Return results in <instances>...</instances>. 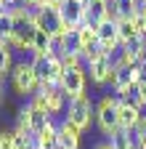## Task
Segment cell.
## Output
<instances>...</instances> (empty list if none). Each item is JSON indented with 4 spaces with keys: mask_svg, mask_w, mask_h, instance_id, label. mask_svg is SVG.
Segmentation results:
<instances>
[{
    "mask_svg": "<svg viewBox=\"0 0 146 149\" xmlns=\"http://www.w3.org/2000/svg\"><path fill=\"white\" fill-rule=\"evenodd\" d=\"M77 3H88V0H77Z\"/></svg>",
    "mask_w": 146,
    "mask_h": 149,
    "instance_id": "cell-32",
    "label": "cell"
},
{
    "mask_svg": "<svg viewBox=\"0 0 146 149\" xmlns=\"http://www.w3.org/2000/svg\"><path fill=\"white\" fill-rule=\"evenodd\" d=\"M32 69L40 80V88H53V85H61V77H64V64L56 56H32Z\"/></svg>",
    "mask_w": 146,
    "mask_h": 149,
    "instance_id": "cell-3",
    "label": "cell"
},
{
    "mask_svg": "<svg viewBox=\"0 0 146 149\" xmlns=\"http://www.w3.org/2000/svg\"><path fill=\"white\" fill-rule=\"evenodd\" d=\"M133 133H136V146L138 149H146V117L141 120V125L133 130Z\"/></svg>",
    "mask_w": 146,
    "mask_h": 149,
    "instance_id": "cell-25",
    "label": "cell"
},
{
    "mask_svg": "<svg viewBox=\"0 0 146 149\" xmlns=\"http://www.w3.org/2000/svg\"><path fill=\"white\" fill-rule=\"evenodd\" d=\"M141 6H146V0H141Z\"/></svg>",
    "mask_w": 146,
    "mask_h": 149,
    "instance_id": "cell-33",
    "label": "cell"
},
{
    "mask_svg": "<svg viewBox=\"0 0 146 149\" xmlns=\"http://www.w3.org/2000/svg\"><path fill=\"white\" fill-rule=\"evenodd\" d=\"M13 67H16V64H13V48H11L8 43L0 40V80L11 77Z\"/></svg>",
    "mask_w": 146,
    "mask_h": 149,
    "instance_id": "cell-23",
    "label": "cell"
},
{
    "mask_svg": "<svg viewBox=\"0 0 146 149\" xmlns=\"http://www.w3.org/2000/svg\"><path fill=\"white\" fill-rule=\"evenodd\" d=\"M141 77H143V67L141 64H127V61H122L117 56L114 59V72H112V80L109 83H112L117 99H133Z\"/></svg>",
    "mask_w": 146,
    "mask_h": 149,
    "instance_id": "cell-1",
    "label": "cell"
},
{
    "mask_svg": "<svg viewBox=\"0 0 146 149\" xmlns=\"http://www.w3.org/2000/svg\"><path fill=\"white\" fill-rule=\"evenodd\" d=\"M117 32H120V43H122V45H125V43L138 40V37H143V35H141V29H138V24H136V19H125V22H117Z\"/></svg>",
    "mask_w": 146,
    "mask_h": 149,
    "instance_id": "cell-22",
    "label": "cell"
},
{
    "mask_svg": "<svg viewBox=\"0 0 146 149\" xmlns=\"http://www.w3.org/2000/svg\"><path fill=\"white\" fill-rule=\"evenodd\" d=\"M85 13H88L90 24H98V22L112 16V0H88L85 3Z\"/></svg>",
    "mask_w": 146,
    "mask_h": 149,
    "instance_id": "cell-18",
    "label": "cell"
},
{
    "mask_svg": "<svg viewBox=\"0 0 146 149\" xmlns=\"http://www.w3.org/2000/svg\"><path fill=\"white\" fill-rule=\"evenodd\" d=\"M61 3H64V0H45L43 6H51V8H61Z\"/></svg>",
    "mask_w": 146,
    "mask_h": 149,
    "instance_id": "cell-27",
    "label": "cell"
},
{
    "mask_svg": "<svg viewBox=\"0 0 146 149\" xmlns=\"http://www.w3.org/2000/svg\"><path fill=\"white\" fill-rule=\"evenodd\" d=\"M98 51V35H96V24H82L75 32V53L80 56L82 61H88L90 56Z\"/></svg>",
    "mask_w": 146,
    "mask_h": 149,
    "instance_id": "cell-12",
    "label": "cell"
},
{
    "mask_svg": "<svg viewBox=\"0 0 146 149\" xmlns=\"http://www.w3.org/2000/svg\"><path fill=\"white\" fill-rule=\"evenodd\" d=\"M37 35V24H35V11L21 6L13 8V32H11V48L19 51H32V40Z\"/></svg>",
    "mask_w": 146,
    "mask_h": 149,
    "instance_id": "cell-2",
    "label": "cell"
},
{
    "mask_svg": "<svg viewBox=\"0 0 146 149\" xmlns=\"http://www.w3.org/2000/svg\"><path fill=\"white\" fill-rule=\"evenodd\" d=\"M117 107H120V99H117V96H104V99L96 104V125L101 128L104 136H109L112 130L120 128Z\"/></svg>",
    "mask_w": 146,
    "mask_h": 149,
    "instance_id": "cell-7",
    "label": "cell"
},
{
    "mask_svg": "<svg viewBox=\"0 0 146 149\" xmlns=\"http://www.w3.org/2000/svg\"><path fill=\"white\" fill-rule=\"evenodd\" d=\"M133 101L138 107H146V67H143V77H141V83H138V88L133 93Z\"/></svg>",
    "mask_w": 146,
    "mask_h": 149,
    "instance_id": "cell-24",
    "label": "cell"
},
{
    "mask_svg": "<svg viewBox=\"0 0 146 149\" xmlns=\"http://www.w3.org/2000/svg\"><path fill=\"white\" fill-rule=\"evenodd\" d=\"M32 141H35V146H37V149H59V125L51 120L40 133L32 136Z\"/></svg>",
    "mask_w": 146,
    "mask_h": 149,
    "instance_id": "cell-17",
    "label": "cell"
},
{
    "mask_svg": "<svg viewBox=\"0 0 146 149\" xmlns=\"http://www.w3.org/2000/svg\"><path fill=\"white\" fill-rule=\"evenodd\" d=\"M141 109H143V107H138L133 99H120V107H117L120 128H125V130H136V128L141 125V120L146 117Z\"/></svg>",
    "mask_w": 146,
    "mask_h": 149,
    "instance_id": "cell-14",
    "label": "cell"
},
{
    "mask_svg": "<svg viewBox=\"0 0 146 149\" xmlns=\"http://www.w3.org/2000/svg\"><path fill=\"white\" fill-rule=\"evenodd\" d=\"M32 136H19L16 130H0V149H24Z\"/></svg>",
    "mask_w": 146,
    "mask_h": 149,
    "instance_id": "cell-21",
    "label": "cell"
},
{
    "mask_svg": "<svg viewBox=\"0 0 146 149\" xmlns=\"http://www.w3.org/2000/svg\"><path fill=\"white\" fill-rule=\"evenodd\" d=\"M24 149H37V146H35V141H29V144H27Z\"/></svg>",
    "mask_w": 146,
    "mask_h": 149,
    "instance_id": "cell-30",
    "label": "cell"
},
{
    "mask_svg": "<svg viewBox=\"0 0 146 149\" xmlns=\"http://www.w3.org/2000/svg\"><path fill=\"white\" fill-rule=\"evenodd\" d=\"M138 11H141V0H112V16L117 22L136 19Z\"/></svg>",
    "mask_w": 146,
    "mask_h": 149,
    "instance_id": "cell-19",
    "label": "cell"
},
{
    "mask_svg": "<svg viewBox=\"0 0 146 149\" xmlns=\"http://www.w3.org/2000/svg\"><path fill=\"white\" fill-rule=\"evenodd\" d=\"M93 149H112V146H109V144H96Z\"/></svg>",
    "mask_w": 146,
    "mask_h": 149,
    "instance_id": "cell-29",
    "label": "cell"
},
{
    "mask_svg": "<svg viewBox=\"0 0 146 149\" xmlns=\"http://www.w3.org/2000/svg\"><path fill=\"white\" fill-rule=\"evenodd\" d=\"M64 120H69L72 125L80 130V133L90 128V123L96 120V104L90 101L88 93H85V96H77V99H69V101H66V115H64Z\"/></svg>",
    "mask_w": 146,
    "mask_h": 149,
    "instance_id": "cell-4",
    "label": "cell"
},
{
    "mask_svg": "<svg viewBox=\"0 0 146 149\" xmlns=\"http://www.w3.org/2000/svg\"><path fill=\"white\" fill-rule=\"evenodd\" d=\"M21 112L27 115V123H29V133L35 136V133H40V130L51 123V115L43 109V107H37L35 101H27L24 107H21Z\"/></svg>",
    "mask_w": 146,
    "mask_h": 149,
    "instance_id": "cell-15",
    "label": "cell"
},
{
    "mask_svg": "<svg viewBox=\"0 0 146 149\" xmlns=\"http://www.w3.org/2000/svg\"><path fill=\"white\" fill-rule=\"evenodd\" d=\"M106 144L112 149H136V133L125 130V128H117L106 136Z\"/></svg>",
    "mask_w": 146,
    "mask_h": 149,
    "instance_id": "cell-20",
    "label": "cell"
},
{
    "mask_svg": "<svg viewBox=\"0 0 146 149\" xmlns=\"http://www.w3.org/2000/svg\"><path fill=\"white\" fill-rule=\"evenodd\" d=\"M96 35H98V48H101L104 53H112V56L120 53L122 43H120V32H117V19H114V16L98 22V24H96Z\"/></svg>",
    "mask_w": 146,
    "mask_h": 149,
    "instance_id": "cell-10",
    "label": "cell"
},
{
    "mask_svg": "<svg viewBox=\"0 0 146 149\" xmlns=\"http://www.w3.org/2000/svg\"><path fill=\"white\" fill-rule=\"evenodd\" d=\"M85 85H88V69L80 67H64V77H61V91L66 93V99H77L85 96Z\"/></svg>",
    "mask_w": 146,
    "mask_h": 149,
    "instance_id": "cell-11",
    "label": "cell"
},
{
    "mask_svg": "<svg viewBox=\"0 0 146 149\" xmlns=\"http://www.w3.org/2000/svg\"><path fill=\"white\" fill-rule=\"evenodd\" d=\"M59 13H61V22H64V32L72 35V37H75V32L82 24H88L85 3H77V0H64L61 8H59Z\"/></svg>",
    "mask_w": 146,
    "mask_h": 149,
    "instance_id": "cell-9",
    "label": "cell"
},
{
    "mask_svg": "<svg viewBox=\"0 0 146 149\" xmlns=\"http://www.w3.org/2000/svg\"><path fill=\"white\" fill-rule=\"evenodd\" d=\"M80 139H82V133L69 120L59 123V149H80Z\"/></svg>",
    "mask_w": 146,
    "mask_h": 149,
    "instance_id": "cell-16",
    "label": "cell"
},
{
    "mask_svg": "<svg viewBox=\"0 0 146 149\" xmlns=\"http://www.w3.org/2000/svg\"><path fill=\"white\" fill-rule=\"evenodd\" d=\"M8 3H11V0H0V11H6V8H8Z\"/></svg>",
    "mask_w": 146,
    "mask_h": 149,
    "instance_id": "cell-28",
    "label": "cell"
},
{
    "mask_svg": "<svg viewBox=\"0 0 146 149\" xmlns=\"http://www.w3.org/2000/svg\"><path fill=\"white\" fill-rule=\"evenodd\" d=\"M114 59L117 56L112 53H104L101 48L90 56V59L85 61V69H88V77L93 80L96 85H106L109 80H112V72H114Z\"/></svg>",
    "mask_w": 146,
    "mask_h": 149,
    "instance_id": "cell-6",
    "label": "cell"
},
{
    "mask_svg": "<svg viewBox=\"0 0 146 149\" xmlns=\"http://www.w3.org/2000/svg\"><path fill=\"white\" fill-rule=\"evenodd\" d=\"M0 101H3V80H0Z\"/></svg>",
    "mask_w": 146,
    "mask_h": 149,
    "instance_id": "cell-31",
    "label": "cell"
},
{
    "mask_svg": "<svg viewBox=\"0 0 146 149\" xmlns=\"http://www.w3.org/2000/svg\"><path fill=\"white\" fill-rule=\"evenodd\" d=\"M136 24H138L141 35L146 37V6H141V11H138V16H136Z\"/></svg>",
    "mask_w": 146,
    "mask_h": 149,
    "instance_id": "cell-26",
    "label": "cell"
},
{
    "mask_svg": "<svg viewBox=\"0 0 146 149\" xmlns=\"http://www.w3.org/2000/svg\"><path fill=\"white\" fill-rule=\"evenodd\" d=\"M37 107H43L48 115H59V112H66V93L61 91V85H53V88H40L35 96L29 99Z\"/></svg>",
    "mask_w": 146,
    "mask_h": 149,
    "instance_id": "cell-8",
    "label": "cell"
},
{
    "mask_svg": "<svg viewBox=\"0 0 146 149\" xmlns=\"http://www.w3.org/2000/svg\"><path fill=\"white\" fill-rule=\"evenodd\" d=\"M11 85L16 93H21V96H35V93L40 91V80H37V74H35L32 69V61H19L13 67L11 72Z\"/></svg>",
    "mask_w": 146,
    "mask_h": 149,
    "instance_id": "cell-5",
    "label": "cell"
},
{
    "mask_svg": "<svg viewBox=\"0 0 146 149\" xmlns=\"http://www.w3.org/2000/svg\"><path fill=\"white\" fill-rule=\"evenodd\" d=\"M35 24H37V29H45L48 35H61L64 32V22H61L59 8H51V6L35 8Z\"/></svg>",
    "mask_w": 146,
    "mask_h": 149,
    "instance_id": "cell-13",
    "label": "cell"
},
{
    "mask_svg": "<svg viewBox=\"0 0 146 149\" xmlns=\"http://www.w3.org/2000/svg\"><path fill=\"white\" fill-rule=\"evenodd\" d=\"M136 149H138V146H136Z\"/></svg>",
    "mask_w": 146,
    "mask_h": 149,
    "instance_id": "cell-34",
    "label": "cell"
}]
</instances>
